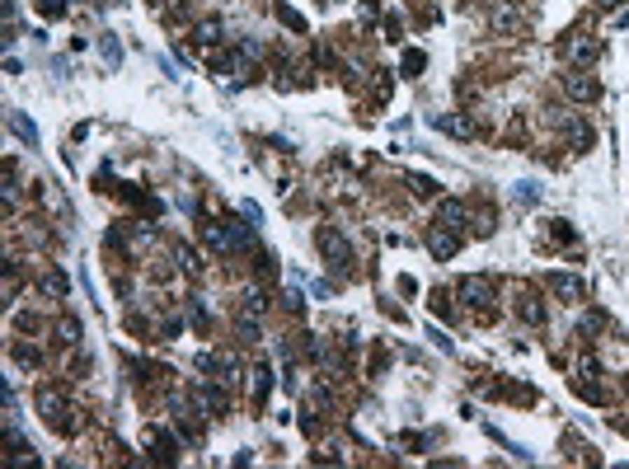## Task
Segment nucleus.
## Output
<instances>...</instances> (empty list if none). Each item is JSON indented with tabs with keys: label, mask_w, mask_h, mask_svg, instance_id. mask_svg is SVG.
Listing matches in <instances>:
<instances>
[{
	"label": "nucleus",
	"mask_w": 629,
	"mask_h": 469,
	"mask_svg": "<svg viewBox=\"0 0 629 469\" xmlns=\"http://www.w3.org/2000/svg\"><path fill=\"white\" fill-rule=\"evenodd\" d=\"M319 253H324L333 267H352V249H347V239L338 230H319Z\"/></svg>",
	"instance_id": "nucleus-1"
},
{
	"label": "nucleus",
	"mask_w": 629,
	"mask_h": 469,
	"mask_svg": "<svg viewBox=\"0 0 629 469\" xmlns=\"http://www.w3.org/2000/svg\"><path fill=\"white\" fill-rule=\"evenodd\" d=\"M432 127H437V132H446V136H460V141L474 136V118H465V113H437V118H432Z\"/></svg>",
	"instance_id": "nucleus-2"
},
{
	"label": "nucleus",
	"mask_w": 629,
	"mask_h": 469,
	"mask_svg": "<svg viewBox=\"0 0 629 469\" xmlns=\"http://www.w3.org/2000/svg\"><path fill=\"white\" fill-rule=\"evenodd\" d=\"M460 296L470 300V305H488L493 300V281L488 277H460Z\"/></svg>",
	"instance_id": "nucleus-3"
},
{
	"label": "nucleus",
	"mask_w": 629,
	"mask_h": 469,
	"mask_svg": "<svg viewBox=\"0 0 629 469\" xmlns=\"http://www.w3.org/2000/svg\"><path fill=\"white\" fill-rule=\"evenodd\" d=\"M550 286H554V291H559L564 300H573V305H578V300L587 296V286H582V277H568V272H554V277H550Z\"/></svg>",
	"instance_id": "nucleus-4"
},
{
	"label": "nucleus",
	"mask_w": 629,
	"mask_h": 469,
	"mask_svg": "<svg viewBox=\"0 0 629 469\" xmlns=\"http://www.w3.org/2000/svg\"><path fill=\"white\" fill-rule=\"evenodd\" d=\"M38 408H43V418H48L52 427H66V418H62L66 404H62V394H57V390H43V394H38Z\"/></svg>",
	"instance_id": "nucleus-5"
},
{
	"label": "nucleus",
	"mask_w": 629,
	"mask_h": 469,
	"mask_svg": "<svg viewBox=\"0 0 629 469\" xmlns=\"http://www.w3.org/2000/svg\"><path fill=\"white\" fill-rule=\"evenodd\" d=\"M564 85H568V94H573V99H582V104H587V99H597V80L587 76V71H573Z\"/></svg>",
	"instance_id": "nucleus-6"
},
{
	"label": "nucleus",
	"mask_w": 629,
	"mask_h": 469,
	"mask_svg": "<svg viewBox=\"0 0 629 469\" xmlns=\"http://www.w3.org/2000/svg\"><path fill=\"white\" fill-rule=\"evenodd\" d=\"M568 141H573V150H592V141H597V136H592V127H587V122H582V118H568Z\"/></svg>",
	"instance_id": "nucleus-7"
},
{
	"label": "nucleus",
	"mask_w": 629,
	"mask_h": 469,
	"mask_svg": "<svg viewBox=\"0 0 629 469\" xmlns=\"http://www.w3.org/2000/svg\"><path fill=\"white\" fill-rule=\"evenodd\" d=\"M437 225L441 230H460V225H465V206L460 202H441L437 206Z\"/></svg>",
	"instance_id": "nucleus-8"
},
{
	"label": "nucleus",
	"mask_w": 629,
	"mask_h": 469,
	"mask_svg": "<svg viewBox=\"0 0 629 469\" xmlns=\"http://www.w3.org/2000/svg\"><path fill=\"white\" fill-rule=\"evenodd\" d=\"M456 244H460V239H456L451 230H437L432 239H427V249L437 253V258H451V253H456Z\"/></svg>",
	"instance_id": "nucleus-9"
},
{
	"label": "nucleus",
	"mask_w": 629,
	"mask_h": 469,
	"mask_svg": "<svg viewBox=\"0 0 629 469\" xmlns=\"http://www.w3.org/2000/svg\"><path fill=\"white\" fill-rule=\"evenodd\" d=\"M99 52H104V62H109V71H118V62H123V52H118V43H113V33H104V43H99Z\"/></svg>",
	"instance_id": "nucleus-10"
},
{
	"label": "nucleus",
	"mask_w": 629,
	"mask_h": 469,
	"mask_svg": "<svg viewBox=\"0 0 629 469\" xmlns=\"http://www.w3.org/2000/svg\"><path fill=\"white\" fill-rule=\"evenodd\" d=\"M10 127H15V132H19V136H24V141H29V146H38V127H33V122H24L19 113H15V118H10Z\"/></svg>",
	"instance_id": "nucleus-11"
},
{
	"label": "nucleus",
	"mask_w": 629,
	"mask_h": 469,
	"mask_svg": "<svg viewBox=\"0 0 629 469\" xmlns=\"http://www.w3.org/2000/svg\"><path fill=\"white\" fill-rule=\"evenodd\" d=\"M413 192H423V197H427V192H437V183L423 178V174H413Z\"/></svg>",
	"instance_id": "nucleus-12"
},
{
	"label": "nucleus",
	"mask_w": 629,
	"mask_h": 469,
	"mask_svg": "<svg viewBox=\"0 0 629 469\" xmlns=\"http://www.w3.org/2000/svg\"><path fill=\"white\" fill-rule=\"evenodd\" d=\"M521 314H526V319H531V324H540V319H545V310H540V305H535V300H526V305H521Z\"/></svg>",
	"instance_id": "nucleus-13"
},
{
	"label": "nucleus",
	"mask_w": 629,
	"mask_h": 469,
	"mask_svg": "<svg viewBox=\"0 0 629 469\" xmlns=\"http://www.w3.org/2000/svg\"><path fill=\"white\" fill-rule=\"evenodd\" d=\"M43 291H48V296H62V291H66V277H48V281H43Z\"/></svg>",
	"instance_id": "nucleus-14"
},
{
	"label": "nucleus",
	"mask_w": 629,
	"mask_h": 469,
	"mask_svg": "<svg viewBox=\"0 0 629 469\" xmlns=\"http://www.w3.org/2000/svg\"><path fill=\"white\" fill-rule=\"evenodd\" d=\"M198 38H202V43H216V38H221V24H202V29H198Z\"/></svg>",
	"instance_id": "nucleus-15"
},
{
	"label": "nucleus",
	"mask_w": 629,
	"mask_h": 469,
	"mask_svg": "<svg viewBox=\"0 0 629 469\" xmlns=\"http://www.w3.org/2000/svg\"><path fill=\"white\" fill-rule=\"evenodd\" d=\"M404 71H409V76L413 71H423V52H409V57H404Z\"/></svg>",
	"instance_id": "nucleus-16"
},
{
	"label": "nucleus",
	"mask_w": 629,
	"mask_h": 469,
	"mask_svg": "<svg viewBox=\"0 0 629 469\" xmlns=\"http://www.w3.org/2000/svg\"><path fill=\"white\" fill-rule=\"evenodd\" d=\"M597 5H606V10H611V5H620V0H597Z\"/></svg>",
	"instance_id": "nucleus-17"
}]
</instances>
